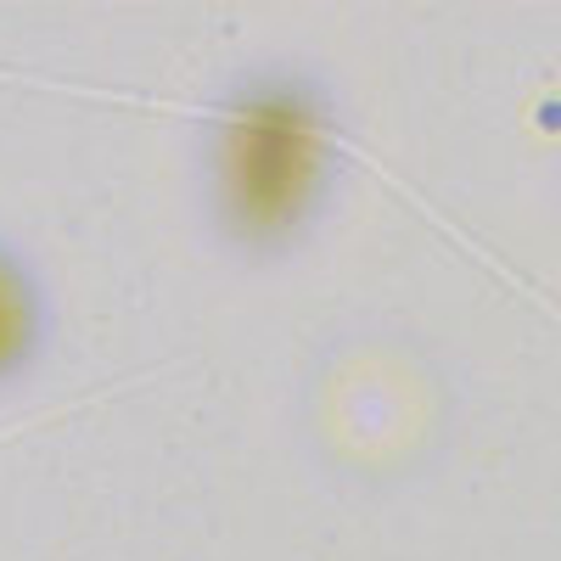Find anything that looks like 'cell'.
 Returning a JSON list of instances; mask_svg holds the SVG:
<instances>
[{
	"instance_id": "cell-1",
	"label": "cell",
	"mask_w": 561,
	"mask_h": 561,
	"mask_svg": "<svg viewBox=\"0 0 561 561\" xmlns=\"http://www.w3.org/2000/svg\"><path fill=\"white\" fill-rule=\"evenodd\" d=\"M354 169V113L332 73L259 57L225 73L192 129V197L237 264H287L332 219Z\"/></svg>"
},
{
	"instance_id": "cell-2",
	"label": "cell",
	"mask_w": 561,
	"mask_h": 561,
	"mask_svg": "<svg viewBox=\"0 0 561 561\" xmlns=\"http://www.w3.org/2000/svg\"><path fill=\"white\" fill-rule=\"evenodd\" d=\"M57 337V298L45 270L0 230V388L34 377Z\"/></svg>"
}]
</instances>
